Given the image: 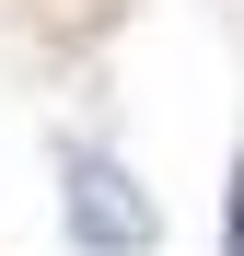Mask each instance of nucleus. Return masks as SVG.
I'll return each mask as SVG.
<instances>
[{"label":"nucleus","instance_id":"nucleus-2","mask_svg":"<svg viewBox=\"0 0 244 256\" xmlns=\"http://www.w3.org/2000/svg\"><path fill=\"white\" fill-rule=\"evenodd\" d=\"M221 256H244V152H233V186H221Z\"/></svg>","mask_w":244,"mask_h":256},{"label":"nucleus","instance_id":"nucleus-1","mask_svg":"<svg viewBox=\"0 0 244 256\" xmlns=\"http://www.w3.org/2000/svg\"><path fill=\"white\" fill-rule=\"evenodd\" d=\"M58 198H70L81 256H151V244H163L151 186H128V175H116V152H93V140H70V152H58Z\"/></svg>","mask_w":244,"mask_h":256}]
</instances>
